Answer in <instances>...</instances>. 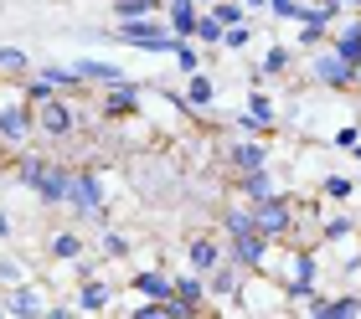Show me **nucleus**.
Returning <instances> with one entry per match:
<instances>
[{
	"label": "nucleus",
	"mask_w": 361,
	"mask_h": 319,
	"mask_svg": "<svg viewBox=\"0 0 361 319\" xmlns=\"http://www.w3.org/2000/svg\"><path fill=\"white\" fill-rule=\"evenodd\" d=\"M73 73H78V82H83L88 93H98V88H109V82H124L129 73L119 62H109V57H78L73 62Z\"/></svg>",
	"instance_id": "14"
},
{
	"label": "nucleus",
	"mask_w": 361,
	"mask_h": 319,
	"mask_svg": "<svg viewBox=\"0 0 361 319\" xmlns=\"http://www.w3.org/2000/svg\"><path fill=\"white\" fill-rule=\"evenodd\" d=\"M207 304L212 309H233L238 304V289H243V268L233 263V258H222L217 268H207Z\"/></svg>",
	"instance_id": "11"
},
{
	"label": "nucleus",
	"mask_w": 361,
	"mask_h": 319,
	"mask_svg": "<svg viewBox=\"0 0 361 319\" xmlns=\"http://www.w3.org/2000/svg\"><path fill=\"white\" fill-rule=\"evenodd\" d=\"M253 227L274 242H289L294 227H300V196L294 191H274L264 201H253Z\"/></svg>",
	"instance_id": "4"
},
{
	"label": "nucleus",
	"mask_w": 361,
	"mask_h": 319,
	"mask_svg": "<svg viewBox=\"0 0 361 319\" xmlns=\"http://www.w3.org/2000/svg\"><path fill=\"white\" fill-rule=\"evenodd\" d=\"M180 98H186V108H191V119H207L212 113V104H217V77L207 73H186L180 77Z\"/></svg>",
	"instance_id": "12"
},
{
	"label": "nucleus",
	"mask_w": 361,
	"mask_h": 319,
	"mask_svg": "<svg viewBox=\"0 0 361 319\" xmlns=\"http://www.w3.org/2000/svg\"><path fill=\"white\" fill-rule=\"evenodd\" d=\"M222 46H227V52H243V46H253V21L227 26V31H222Z\"/></svg>",
	"instance_id": "35"
},
{
	"label": "nucleus",
	"mask_w": 361,
	"mask_h": 319,
	"mask_svg": "<svg viewBox=\"0 0 361 319\" xmlns=\"http://www.w3.org/2000/svg\"><path fill=\"white\" fill-rule=\"evenodd\" d=\"M171 62H176V73H180V77H186V73H202V67H207V57H202V42L176 37V52H171Z\"/></svg>",
	"instance_id": "27"
},
{
	"label": "nucleus",
	"mask_w": 361,
	"mask_h": 319,
	"mask_svg": "<svg viewBox=\"0 0 361 319\" xmlns=\"http://www.w3.org/2000/svg\"><path fill=\"white\" fill-rule=\"evenodd\" d=\"M361 237V222L351 211H336V216H320V242H356Z\"/></svg>",
	"instance_id": "24"
},
{
	"label": "nucleus",
	"mask_w": 361,
	"mask_h": 319,
	"mask_svg": "<svg viewBox=\"0 0 361 319\" xmlns=\"http://www.w3.org/2000/svg\"><path fill=\"white\" fill-rule=\"evenodd\" d=\"M331 46H336L351 67H361V15H346V21L331 26Z\"/></svg>",
	"instance_id": "19"
},
{
	"label": "nucleus",
	"mask_w": 361,
	"mask_h": 319,
	"mask_svg": "<svg viewBox=\"0 0 361 319\" xmlns=\"http://www.w3.org/2000/svg\"><path fill=\"white\" fill-rule=\"evenodd\" d=\"M31 278V268L21 258H0V289H16V283H26Z\"/></svg>",
	"instance_id": "34"
},
{
	"label": "nucleus",
	"mask_w": 361,
	"mask_h": 319,
	"mask_svg": "<svg viewBox=\"0 0 361 319\" xmlns=\"http://www.w3.org/2000/svg\"><path fill=\"white\" fill-rule=\"evenodd\" d=\"M16 237V222H11V211H0V242Z\"/></svg>",
	"instance_id": "38"
},
{
	"label": "nucleus",
	"mask_w": 361,
	"mask_h": 319,
	"mask_svg": "<svg viewBox=\"0 0 361 319\" xmlns=\"http://www.w3.org/2000/svg\"><path fill=\"white\" fill-rule=\"evenodd\" d=\"M166 0H114V21H135V15H160Z\"/></svg>",
	"instance_id": "30"
},
{
	"label": "nucleus",
	"mask_w": 361,
	"mask_h": 319,
	"mask_svg": "<svg viewBox=\"0 0 361 319\" xmlns=\"http://www.w3.org/2000/svg\"><path fill=\"white\" fill-rule=\"evenodd\" d=\"M37 77L47 82L52 93H68V98H78V93H88L83 82H78V73H73V62H42L37 67Z\"/></svg>",
	"instance_id": "21"
},
{
	"label": "nucleus",
	"mask_w": 361,
	"mask_h": 319,
	"mask_svg": "<svg viewBox=\"0 0 361 319\" xmlns=\"http://www.w3.org/2000/svg\"><path fill=\"white\" fill-rule=\"evenodd\" d=\"M104 37L119 42V46L155 52V57H171V52H176V31L166 26V11H160V15H135V21H114Z\"/></svg>",
	"instance_id": "2"
},
{
	"label": "nucleus",
	"mask_w": 361,
	"mask_h": 319,
	"mask_svg": "<svg viewBox=\"0 0 361 319\" xmlns=\"http://www.w3.org/2000/svg\"><path fill=\"white\" fill-rule=\"evenodd\" d=\"M6 309L11 314H47L52 304H47V294L37 289V278H26V283H16V289H6Z\"/></svg>",
	"instance_id": "20"
},
{
	"label": "nucleus",
	"mask_w": 361,
	"mask_h": 319,
	"mask_svg": "<svg viewBox=\"0 0 361 319\" xmlns=\"http://www.w3.org/2000/svg\"><path fill=\"white\" fill-rule=\"evenodd\" d=\"M233 129H238V134H258V139H269V134L279 129V104H274L264 88H258V82L248 88V104H243V113H233Z\"/></svg>",
	"instance_id": "9"
},
{
	"label": "nucleus",
	"mask_w": 361,
	"mask_h": 319,
	"mask_svg": "<svg viewBox=\"0 0 361 319\" xmlns=\"http://www.w3.org/2000/svg\"><path fill=\"white\" fill-rule=\"evenodd\" d=\"M351 314H361V294H336L320 309V319H351Z\"/></svg>",
	"instance_id": "31"
},
{
	"label": "nucleus",
	"mask_w": 361,
	"mask_h": 319,
	"mask_svg": "<svg viewBox=\"0 0 361 319\" xmlns=\"http://www.w3.org/2000/svg\"><path fill=\"white\" fill-rule=\"evenodd\" d=\"M31 67H37V62H31L21 46H0V82H21Z\"/></svg>",
	"instance_id": "29"
},
{
	"label": "nucleus",
	"mask_w": 361,
	"mask_h": 319,
	"mask_svg": "<svg viewBox=\"0 0 361 319\" xmlns=\"http://www.w3.org/2000/svg\"><path fill=\"white\" fill-rule=\"evenodd\" d=\"M68 211L78 216V222L109 227V191H104V175H98V165H73V196H68Z\"/></svg>",
	"instance_id": "3"
},
{
	"label": "nucleus",
	"mask_w": 361,
	"mask_h": 319,
	"mask_svg": "<svg viewBox=\"0 0 361 319\" xmlns=\"http://www.w3.org/2000/svg\"><path fill=\"white\" fill-rule=\"evenodd\" d=\"M176 299H186V304L202 314V309H212L207 304V278L196 273V268H186V273H176Z\"/></svg>",
	"instance_id": "25"
},
{
	"label": "nucleus",
	"mask_w": 361,
	"mask_h": 319,
	"mask_svg": "<svg viewBox=\"0 0 361 319\" xmlns=\"http://www.w3.org/2000/svg\"><path fill=\"white\" fill-rule=\"evenodd\" d=\"M129 294L135 299H171L176 294V273H166V268H140V273L129 278Z\"/></svg>",
	"instance_id": "16"
},
{
	"label": "nucleus",
	"mask_w": 361,
	"mask_h": 319,
	"mask_svg": "<svg viewBox=\"0 0 361 319\" xmlns=\"http://www.w3.org/2000/svg\"><path fill=\"white\" fill-rule=\"evenodd\" d=\"M196 21H202V6H196V0H166V26L176 37H196Z\"/></svg>",
	"instance_id": "23"
},
{
	"label": "nucleus",
	"mask_w": 361,
	"mask_h": 319,
	"mask_svg": "<svg viewBox=\"0 0 361 319\" xmlns=\"http://www.w3.org/2000/svg\"><path fill=\"white\" fill-rule=\"evenodd\" d=\"M351 160H356V165H361V144H356V149H351Z\"/></svg>",
	"instance_id": "40"
},
{
	"label": "nucleus",
	"mask_w": 361,
	"mask_h": 319,
	"mask_svg": "<svg viewBox=\"0 0 361 319\" xmlns=\"http://www.w3.org/2000/svg\"><path fill=\"white\" fill-rule=\"evenodd\" d=\"M83 253H88V237L73 232V227H57L52 237H47V258H52V263H78Z\"/></svg>",
	"instance_id": "17"
},
{
	"label": "nucleus",
	"mask_w": 361,
	"mask_h": 319,
	"mask_svg": "<svg viewBox=\"0 0 361 319\" xmlns=\"http://www.w3.org/2000/svg\"><path fill=\"white\" fill-rule=\"evenodd\" d=\"M300 6H305V0H269V15H274V21H289V26H294Z\"/></svg>",
	"instance_id": "37"
},
{
	"label": "nucleus",
	"mask_w": 361,
	"mask_h": 319,
	"mask_svg": "<svg viewBox=\"0 0 361 319\" xmlns=\"http://www.w3.org/2000/svg\"><path fill=\"white\" fill-rule=\"evenodd\" d=\"M264 165H274V149H269V139H258V134H243V139H227L222 144V170H227V180L248 175V170H264Z\"/></svg>",
	"instance_id": "7"
},
{
	"label": "nucleus",
	"mask_w": 361,
	"mask_h": 319,
	"mask_svg": "<svg viewBox=\"0 0 361 319\" xmlns=\"http://www.w3.org/2000/svg\"><path fill=\"white\" fill-rule=\"evenodd\" d=\"M129 253H135V247H129V237L119 227H98V263H119Z\"/></svg>",
	"instance_id": "26"
},
{
	"label": "nucleus",
	"mask_w": 361,
	"mask_h": 319,
	"mask_svg": "<svg viewBox=\"0 0 361 319\" xmlns=\"http://www.w3.org/2000/svg\"><path fill=\"white\" fill-rule=\"evenodd\" d=\"M26 191H37L42 206H68V196H73V165L57 160V155H42V170L31 175Z\"/></svg>",
	"instance_id": "6"
},
{
	"label": "nucleus",
	"mask_w": 361,
	"mask_h": 319,
	"mask_svg": "<svg viewBox=\"0 0 361 319\" xmlns=\"http://www.w3.org/2000/svg\"><path fill=\"white\" fill-rule=\"evenodd\" d=\"M289 62H294V46L269 42V46H264V57H258V67H253V82H264V77H284V73H289Z\"/></svg>",
	"instance_id": "22"
},
{
	"label": "nucleus",
	"mask_w": 361,
	"mask_h": 319,
	"mask_svg": "<svg viewBox=\"0 0 361 319\" xmlns=\"http://www.w3.org/2000/svg\"><path fill=\"white\" fill-rule=\"evenodd\" d=\"M233 191H238L243 201H264V196H274V191H284V186H279V175H274V165H264V170H248V175H233Z\"/></svg>",
	"instance_id": "18"
},
{
	"label": "nucleus",
	"mask_w": 361,
	"mask_h": 319,
	"mask_svg": "<svg viewBox=\"0 0 361 319\" xmlns=\"http://www.w3.org/2000/svg\"><path fill=\"white\" fill-rule=\"evenodd\" d=\"M222 258H227V247H222V232H191V237H186V268H196V273L217 268Z\"/></svg>",
	"instance_id": "13"
},
{
	"label": "nucleus",
	"mask_w": 361,
	"mask_h": 319,
	"mask_svg": "<svg viewBox=\"0 0 361 319\" xmlns=\"http://www.w3.org/2000/svg\"><path fill=\"white\" fill-rule=\"evenodd\" d=\"M243 6H248V11H269V0H243Z\"/></svg>",
	"instance_id": "39"
},
{
	"label": "nucleus",
	"mask_w": 361,
	"mask_h": 319,
	"mask_svg": "<svg viewBox=\"0 0 361 319\" xmlns=\"http://www.w3.org/2000/svg\"><path fill=\"white\" fill-rule=\"evenodd\" d=\"M356 175H325L320 180V196H325V206H351V196H356Z\"/></svg>",
	"instance_id": "28"
},
{
	"label": "nucleus",
	"mask_w": 361,
	"mask_h": 319,
	"mask_svg": "<svg viewBox=\"0 0 361 319\" xmlns=\"http://www.w3.org/2000/svg\"><path fill=\"white\" fill-rule=\"evenodd\" d=\"M191 42H202V46H222V21L212 11H202V21H196V37Z\"/></svg>",
	"instance_id": "33"
},
{
	"label": "nucleus",
	"mask_w": 361,
	"mask_h": 319,
	"mask_svg": "<svg viewBox=\"0 0 361 319\" xmlns=\"http://www.w3.org/2000/svg\"><path fill=\"white\" fill-rule=\"evenodd\" d=\"M310 77H315L320 88H331V93H351V88H356V67L341 57L331 42L310 52Z\"/></svg>",
	"instance_id": "8"
},
{
	"label": "nucleus",
	"mask_w": 361,
	"mask_h": 319,
	"mask_svg": "<svg viewBox=\"0 0 361 319\" xmlns=\"http://www.w3.org/2000/svg\"><path fill=\"white\" fill-rule=\"evenodd\" d=\"M331 144H336V149H346V155H351V149L361 144V124H341V129L331 134Z\"/></svg>",
	"instance_id": "36"
},
{
	"label": "nucleus",
	"mask_w": 361,
	"mask_h": 319,
	"mask_svg": "<svg viewBox=\"0 0 361 319\" xmlns=\"http://www.w3.org/2000/svg\"><path fill=\"white\" fill-rule=\"evenodd\" d=\"M356 186H361V180H356Z\"/></svg>",
	"instance_id": "42"
},
{
	"label": "nucleus",
	"mask_w": 361,
	"mask_h": 319,
	"mask_svg": "<svg viewBox=\"0 0 361 319\" xmlns=\"http://www.w3.org/2000/svg\"><path fill=\"white\" fill-rule=\"evenodd\" d=\"M83 314H104V309H114V283L109 278H98V273H83L78 278V299H73Z\"/></svg>",
	"instance_id": "15"
},
{
	"label": "nucleus",
	"mask_w": 361,
	"mask_h": 319,
	"mask_svg": "<svg viewBox=\"0 0 361 319\" xmlns=\"http://www.w3.org/2000/svg\"><path fill=\"white\" fill-rule=\"evenodd\" d=\"M222 247H227V258H233L243 273H264V263H269V253H274V237H264V232H233V237H222Z\"/></svg>",
	"instance_id": "10"
},
{
	"label": "nucleus",
	"mask_w": 361,
	"mask_h": 319,
	"mask_svg": "<svg viewBox=\"0 0 361 319\" xmlns=\"http://www.w3.org/2000/svg\"><path fill=\"white\" fill-rule=\"evenodd\" d=\"M207 11L222 21V31H227V26H238V21H248V15H253L248 6H243V0H217V6H207Z\"/></svg>",
	"instance_id": "32"
},
{
	"label": "nucleus",
	"mask_w": 361,
	"mask_h": 319,
	"mask_svg": "<svg viewBox=\"0 0 361 319\" xmlns=\"http://www.w3.org/2000/svg\"><path fill=\"white\" fill-rule=\"evenodd\" d=\"M93 119H98V113H83L68 93H52V98H42V104H37V139H47V144H73L78 134H88Z\"/></svg>",
	"instance_id": "1"
},
{
	"label": "nucleus",
	"mask_w": 361,
	"mask_h": 319,
	"mask_svg": "<svg viewBox=\"0 0 361 319\" xmlns=\"http://www.w3.org/2000/svg\"><path fill=\"white\" fill-rule=\"evenodd\" d=\"M196 6H202V11H207V6H217V0H196Z\"/></svg>",
	"instance_id": "41"
},
{
	"label": "nucleus",
	"mask_w": 361,
	"mask_h": 319,
	"mask_svg": "<svg viewBox=\"0 0 361 319\" xmlns=\"http://www.w3.org/2000/svg\"><path fill=\"white\" fill-rule=\"evenodd\" d=\"M140 108H145V82H135V77L98 88V124H124V119H135Z\"/></svg>",
	"instance_id": "5"
}]
</instances>
